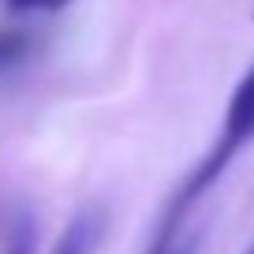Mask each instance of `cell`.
Masks as SVG:
<instances>
[{"label":"cell","instance_id":"6da1fadb","mask_svg":"<svg viewBox=\"0 0 254 254\" xmlns=\"http://www.w3.org/2000/svg\"><path fill=\"white\" fill-rule=\"evenodd\" d=\"M251 138H254V67H251V71H243V79L236 82L232 101H228V112H224L221 135L213 138V146H209L206 157L183 176V183L176 187V194L194 206V202H198L202 194H206V190L224 176V168L247 150Z\"/></svg>","mask_w":254,"mask_h":254},{"label":"cell","instance_id":"7a4b0ae2","mask_svg":"<svg viewBox=\"0 0 254 254\" xmlns=\"http://www.w3.org/2000/svg\"><path fill=\"white\" fill-rule=\"evenodd\" d=\"M190 209L183 198H168L165 213H161L157 228H153L150 236V247H146V254H198V232L187 228V217Z\"/></svg>","mask_w":254,"mask_h":254},{"label":"cell","instance_id":"3957f363","mask_svg":"<svg viewBox=\"0 0 254 254\" xmlns=\"http://www.w3.org/2000/svg\"><path fill=\"white\" fill-rule=\"evenodd\" d=\"M34 49H38V41H34L30 30L0 26V75H8V71H15L19 64H26L34 56Z\"/></svg>","mask_w":254,"mask_h":254},{"label":"cell","instance_id":"277c9868","mask_svg":"<svg viewBox=\"0 0 254 254\" xmlns=\"http://www.w3.org/2000/svg\"><path fill=\"white\" fill-rule=\"evenodd\" d=\"M90 247H94V221H90V217H79V221L67 228V236L56 243L53 254H90Z\"/></svg>","mask_w":254,"mask_h":254},{"label":"cell","instance_id":"5b68a950","mask_svg":"<svg viewBox=\"0 0 254 254\" xmlns=\"http://www.w3.org/2000/svg\"><path fill=\"white\" fill-rule=\"evenodd\" d=\"M0 4L11 15H56V11L71 8L75 0H0Z\"/></svg>","mask_w":254,"mask_h":254},{"label":"cell","instance_id":"8992f818","mask_svg":"<svg viewBox=\"0 0 254 254\" xmlns=\"http://www.w3.org/2000/svg\"><path fill=\"white\" fill-rule=\"evenodd\" d=\"M4 254H34V224L26 221V217H19V221H15Z\"/></svg>","mask_w":254,"mask_h":254},{"label":"cell","instance_id":"52a82bcc","mask_svg":"<svg viewBox=\"0 0 254 254\" xmlns=\"http://www.w3.org/2000/svg\"><path fill=\"white\" fill-rule=\"evenodd\" d=\"M247 254H254V247H251V251H247Z\"/></svg>","mask_w":254,"mask_h":254}]
</instances>
